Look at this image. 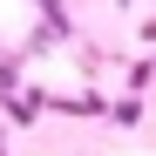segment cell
I'll list each match as a JSON object with an SVG mask.
<instances>
[{"instance_id":"1","label":"cell","mask_w":156,"mask_h":156,"mask_svg":"<svg viewBox=\"0 0 156 156\" xmlns=\"http://www.w3.org/2000/svg\"><path fill=\"white\" fill-rule=\"evenodd\" d=\"M14 95H20V55L0 48V102H14Z\"/></svg>"},{"instance_id":"2","label":"cell","mask_w":156,"mask_h":156,"mask_svg":"<svg viewBox=\"0 0 156 156\" xmlns=\"http://www.w3.org/2000/svg\"><path fill=\"white\" fill-rule=\"evenodd\" d=\"M0 156H7V129H0Z\"/></svg>"}]
</instances>
